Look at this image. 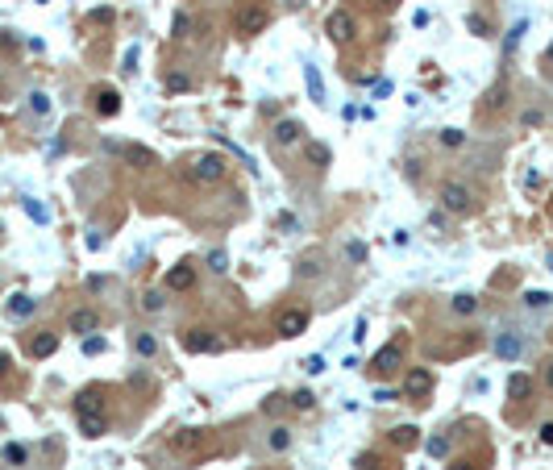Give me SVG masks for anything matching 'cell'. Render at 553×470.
<instances>
[{
	"label": "cell",
	"instance_id": "ac0fdd59",
	"mask_svg": "<svg viewBox=\"0 0 553 470\" xmlns=\"http://www.w3.org/2000/svg\"><path fill=\"white\" fill-rule=\"evenodd\" d=\"M171 446H175L179 454H192V450H200V446H204V429H183V433H175V437H171Z\"/></svg>",
	"mask_w": 553,
	"mask_h": 470
},
{
	"label": "cell",
	"instance_id": "9c48e42d",
	"mask_svg": "<svg viewBox=\"0 0 553 470\" xmlns=\"http://www.w3.org/2000/svg\"><path fill=\"white\" fill-rule=\"evenodd\" d=\"M433 392V371H412L408 379H404V387H400V396L404 400H416L420 404V396H429Z\"/></svg>",
	"mask_w": 553,
	"mask_h": 470
},
{
	"label": "cell",
	"instance_id": "2e32d148",
	"mask_svg": "<svg viewBox=\"0 0 553 470\" xmlns=\"http://www.w3.org/2000/svg\"><path fill=\"white\" fill-rule=\"evenodd\" d=\"M96 112H100V117H117V112H121V92L100 87V92H96Z\"/></svg>",
	"mask_w": 553,
	"mask_h": 470
},
{
	"label": "cell",
	"instance_id": "484cf974",
	"mask_svg": "<svg viewBox=\"0 0 553 470\" xmlns=\"http://www.w3.org/2000/svg\"><path fill=\"white\" fill-rule=\"evenodd\" d=\"M508 392H512L516 400H529V396H533V379H529V375H512V379H508Z\"/></svg>",
	"mask_w": 553,
	"mask_h": 470
},
{
	"label": "cell",
	"instance_id": "60d3db41",
	"mask_svg": "<svg viewBox=\"0 0 553 470\" xmlns=\"http://www.w3.org/2000/svg\"><path fill=\"white\" fill-rule=\"evenodd\" d=\"M346 258H350V262H362V258H366V246H362V242H350V246H346Z\"/></svg>",
	"mask_w": 553,
	"mask_h": 470
},
{
	"label": "cell",
	"instance_id": "5b68a950",
	"mask_svg": "<svg viewBox=\"0 0 553 470\" xmlns=\"http://www.w3.org/2000/svg\"><path fill=\"white\" fill-rule=\"evenodd\" d=\"M404 367V337H395L391 346H383L375 358H371V371H379V375H395Z\"/></svg>",
	"mask_w": 553,
	"mask_h": 470
},
{
	"label": "cell",
	"instance_id": "603a6c76",
	"mask_svg": "<svg viewBox=\"0 0 553 470\" xmlns=\"http://www.w3.org/2000/svg\"><path fill=\"white\" fill-rule=\"evenodd\" d=\"M0 458H4V467H25V462H29V450H25L21 442H8V446L0 450Z\"/></svg>",
	"mask_w": 553,
	"mask_h": 470
},
{
	"label": "cell",
	"instance_id": "74e56055",
	"mask_svg": "<svg viewBox=\"0 0 553 470\" xmlns=\"http://www.w3.org/2000/svg\"><path fill=\"white\" fill-rule=\"evenodd\" d=\"M208 271H216V275H225V271H229V258H225V250H212V254H208Z\"/></svg>",
	"mask_w": 553,
	"mask_h": 470
},
{
	"label": "cell",
	"instance_id": "3957f363",
	"mask_svg": "<svg viewBox=\"0 0 553 470\" xmlns=\"http://www.w3.org/2000/svg\"><path fill=\"white\" fill-rule=\"evenodd\" d=\"M179 346H183L187 354H216V350H221L216 333H212V329H204V325H196V329H183V333H179Z\"/></svg>",
	"mask_w": 553,
	"mask_h": 470
},
{
	"label": "cell",
	"instance_id": "ffe728a7",
	"mask_svg": "<svg viewBox=\"0 0 553 470\" xmlns=\"http://www.w3.org/2000/svg\"><path fill=\"white\" fill-rule=\"evenodd\" d=\"M304 87H308V100H325V83H321V75H316V67L312 62H304Z\"/></svg>",
	"mask_w": 553,
	"mask_h": 470
},
{
	"label": "cell",
	"instance_id": "b9f144b4",
	"mask_svg": "<svg viewBox=\"0 0 553 470\" xmlns=\"http://www.w3.org/2000/svg\"><path fill=\"white\" fill-rule=\"evenodd\" d=\"M25 212H29L33 221H42V225H46V208H42L37 200H25Z\"/></svg>",
	"mask_w": 553,
	"mask_h": 470
},
{
	"label": "cell",
	"instance_id": "8992f818",
	"mask_svg": "<svg viewBox=\"0 0 553 470\" xmlns=\"http://www.w3.org/2000/svg\"><path fill=\"white\" fill-rule=\"evenodd\" d=\"M325 33L341 46V42H350L354 33H358V21L346 12V8H337V12H329V21H325Z\"/></svg>",
	"mask_w": 553,
	"mask_h": 470
},
{
	"label": "cell",
	"instance_id": "f5cc1de1",
	"mask_svg": "<svg viewBox=\"0 0 553 470\" xmlns=\"http://www.w3.org/2000/svg\"><path fill=\"white\" fill-rule=\"evenodd\" d=\"M545 62H553V42L545 46Z\"/></svg>",
	"mask_w": 553,
	"mask_h": 470
},
{
	"label": "cell",
	"instance_id": "44dd1931",
	"mask_svg": "<svg viewBox=\"0 0 553 470\" xmlns=\"http://www.w3.org/2000/svg\"><path fill=\"white\" fill-rule=\"evenodd\" d=\"M87 412H104L100 392H83V396H75V417H87Z\"/></svg>",
	"mask_w": 553,
	"mask_h": 470
},
{
	"label": "cell",
	"instance_id": "d6a6232c",
	"mask_svg": "<svg viewBox=\"0 0 553 470\" xmlns=\"http://www.w3.org/2000/svg\"><path fill=\"white\" fill-rule=\"evenodd\" d=\"M441 146L445 150H462L466 146V133L462 129H441Z\"/></svg>",
	"mask_w": 553,
	"mask_h": 470
},
{
	"label": "cell",
	"instance_id": "d6986e66",
	"mask_svg": "<svg viewBox=\"0 0 553 470\" xmlns=\"http://www.w3.org/2000/svg\"><path fill=\"white\" fill-rule=\"evenodd\" d=\"M125 162L137 167V171H150V167H154V150H146V146H125Z\"/></svg>",
	"mask_w": 553,
	"mask_h": 470
},
{
	"label": "cell",
	"instance_id": "30bf717a",
	"mask_svg": "<svg viewBox=\"0 0 553 470\" xmlns=\"http://www.w3.org/2000/svg\"><path fill=\"white\" fill-rule=\"evenodd\" d=\"M33 312H37V300L25 296V292H12V296L4 300V317H8V321H25V317H33Z\"/></svg>",
	"mask_w": 553,
	"mask_h": 470
},
{
	"label": "cell",
	"instance_id": "ab89813d",
	"mask_svg": "<svg viewBox=\"0 0 553 470\" xmlns=\"http://www.w3.org/2000/svg\"><path fill=\"white\" fill-rule=\"evenodd\" d=\"M171 29H175V37H187V29H192V17H187V12H175V25H171Z\"/></svg>",
	"mask_w": 553,
	"mask_h": 470
},
{
	"label": "cell",
	"instance_id": "7dc6e473",
	"mask_svg": "<svg viewBox=\"0 0 553 470\" xmlns=\"http://www.w3.org/2000/svg\"><path fill=\"white\" fill-rule=\"evenodd\" d=\"M108 21H112V8H96L92 12V25H108Z\"/></svg>",
	"mask_w": 553,
	"mask_h": 470
},
{
	"label": "cell",
	"instance_id": "8d00e7d4",
	"mask_svg": "<svg viewBox=\"0 0 553 470\" xmlns=\"http://www.w3.org/2000/svg\"><path fill=\"white\" fill-rule=\"evenodd\" d=\"M167 87H171V92H187V87H192V79H187L183 71H171V75H167Z\"/></svg>",
	"mask_w": 553,
	"mask_h": 470
},
{
	"label": "cell",
	"instance_id": "cb8c5ba5",
	"mask_svg": "<svg viewBox=\"0 0 553 470\" xmlns=\"http://www.w3.org/2000/svg\"><path fill=\"white\" fill-rule=\"evenodd\" d=\"M133 350H137V358H154L158 354V337L154 333H133Z\"/></svg>",
	"mask_w": 553,
	"mask_h": 470
},
{
	"label": "cell",
	"instance_id": "681fc988",
	"mask_svg": "<svg viewBox=\"0 0 553 470\" xmlns=\"http://www.w3.org/2000/svg\"><path fill=\"white\" fill-rule=\"evenodd\" d=\"M8 371H12V358H8V354H0V379H4Z\"/></svg>",
	"mask_w": 553,
	"mask_h": 470
},
{
	"label": "cell",
	"instance_id": "816d5d0a",
	"mask_svg": "<svg viewBox=\"0 0 553 470\" xmlns=\"http://www.w3.org/2000/svg\"><path fill=\"white\" fill-rule=\"evenodd\" d=\"M450 470H479V467H475V462H454Z\"/></svg>",
	"mask_w": 553,
	"mask_h": 470
},
{
	"label": "cell",
	"instance_id": "f546056e",
	"mask_svg": "<svg viewBox=\"0 0 553 470\" xmlns=\"http://www.w3.org/2000/svg\"><path fill=\"white\" fill-rule=\"evenodd\" d=\"M304 154H308V162H312V167H325V162H329V146H321V142H308V146H304Z\"/></svg>",
	"mask_w": 553,
	"mask_h": 470
},
{
	"label": "cell",
	"instance_id": "277c9868",
	"mask_svg": "<svg viewBox=\"0 0 553 470\" xmlns=\"http://www.w3.org/2000/svg\"><path fill=\"white\" fill-rule=\"evenodd\" d=\"M225 171H229V162H225L221 154H200L196 167H192V179H196V183H221Z\"/></svg>",
	"mask_w": 553,
	"mask_h": 470
},
{
	"label": "cell",
	"instance_id": "9a60e30c",
	"mask_svg": "<svg viewBox=\"0 0 553 470\" xmlns=\"http://www.w3.org/2000/svg\"><path fill=\"white\" fill-rule=\"evenodd\" d=\"M391 446L395 450H416L420 446V429L416 425H395L391 429Z\"/></svg>",
	"mask_w": 553,
	"mask_h": 470
},
{
	"label": "cell",
	"instance_id": "7402d4cb",
	"mask_svg": "<svg viewBox=\"0 0 553 470\" xmlns=\"http://www.w3.org/2000/svg\"><path fill=\"white\" fill-rule=\"evenodd\" d=\"M287 446H291V433H287V425H275V429L266 433V450H271V454H283Z\"/></svg>",
	"mask_w": 553,
	"mask_h": 470
},
{
	"label": "cell",
	"instance_id": "d590c367",
	"mask_svg": "<svg viewBox=\"0 0 553 470\" xmlns=\"http://www.w3.org/2000/svg\"><path fill=\"white\" fill-rule=\"evenodd\" d=\"M29 108H33L37 117H46V112H50V96H46V92H29Z\"/></svg>",
	"mask_w": 553,
	"mask_h": 470
},
{
	"label": "cell",
	"instance_id": "f35d334b",
	"mask_svg": "<svg viewBox=\"0 0 553 470\" xmlns=\"http://www.w3.org/2000/svg\"><path fill=\"white\" fill-rule=\"evenodd\" d=\"M553 296L550 292H525V308H545Z\"/></svg>",
	"mask_w": 553,
	"mask_h": 470
},
{
	"label": "cell",
	"instance_id": "bcb514c9",
	"mask_svg": "<svg viewBox=\"0 0 553 470\" xmlns=\"http://www.w3.org/2000/svg\"><path fill=\"white\" fill-rule=\"evenodd\" d=\"M283 404H287V396H266L262 412H283Z\"/></svg>",
	"mask_w": 553,
	"mask_h": 470
},
{
	"label": "cell",
	"instance_id": "f1b7e54d",
	"mask_svg": "<svg viewBox=\"0 0 553 470\" xmlns=\"http://www.w3.org/2000/svg\"><path fill=\"white\" fill-rule=\"evenodd\" d=\"M525 33H529V21H516V25H512V29H508V37H504V50H508V54H512V50H516V46H520V37H525Z\"/></svg>",
	"mask_w": 553,
	"mask_h": 470
},
{
	"label": "cell",
	"instance_id": "5bb4252c",
	"mask_svg": "<svg viewBox=\"0 0 553 470\" xmlns=\"http://www.w3.org/2000/svg\"><path fill=\"white\" fill-rule=\"evenodd\" d=\"M495 354L508 358V362H516V358L525 354V342H520L516 333H500V337H495Z\"/></svg>",
	"mask_w": 553,
	"mask_h": 470
},
{
	"label": "cell",
	"instance_id": "52a82bcc",
	"mask_svg": "<svg viewBox=\"0 0 553 470\" xmlns=\"http://www.w3.org/2000/svg\"><path fill=\"white\" fill-rule=\"evenodd\" d=\"M308 329V308H283L279 321H275V333L279 337H300Z\"/></svg>",
	"mask_w": 553,
	"mask_h": 470
},
{
	"label": "cell",
	"instance_id": "c3c4849f",
	"mask_svg": "<svg viewBox=\"0 0 553 470\" xmlns=\"http://www.w3.org/2000/svg\"><path fill=\"white\" fill-rule=\"evenodd\" d=\"M541 446H553V421L541 425Z\"/></svg>",
	"mask_w": 553,
	"mask_h": 470
},
{
	"label": "cell",
	"instance_id": "ee69618b",
	"mask_svg": "<svg viewBox=\"0 0 553 470\" xmlns=\"http://www.w3.org/2000/svg\"><path fill=\"white\" fill-rule=\"evenodd\" d=\"M304 371H308V375H321V371H325V358H321V354L304 358Z\"/></svg>",
	"mask_w": 553,
	"mask_h": 470
},
{
	"label": "cell",
	"instance_id": "1f68e13d",
	"mask_svg": "<svg viewBox=\"0 0 553 470\" xmlns=\"http://www.w3.org/2000/svg\"><path fill=\"white\" fill-rule=\"evenodd\" d=\"M354 470H387V467H383V458H379L375 450H366V454L354 458Z\"/></svg>",
	"mask_w": 553,
	"mask_h": 470
},
{
	"label": "cell",
	"instance_id": "836d02e7",
	"mask_svg": "<svg viewBox=\"0 0 553 470\" xmlns=\"http://www.w3.org/2000/svg\"><path fill=\"white\" fill-rule=\"evenodd\" d=\"M466 29H470L475 37H491V25H487L479 12H470V17H466Z\"/></svg>",
	"mask_w": 553,
	"mask_h": 470
},
{
	"label": "cell",
	"instance_id": "7c38bea8",
	"mask_svg": "<svg viewBox=\"0 0 553 470\" xmlns=\"http://www.w3.org/2000/svg\"><path fill=\"white\" fill-rule=\"evenodd\" d=\"M67 325H71V333H79V337H87V333H96V329H100V317H96L92 308H75Z\"/></svg>",
	"mask_w": 553,
	"mask_h": 470
},
{
	"label": "cell",
	"instance_id": "6da1fadb",
	"mask_svg": "<svg viewBox=\"0 0 553 470\" xmlns=\"http://www.w3.org/2000/svg\"><path fill=\"white\" fill-rule=\"evenodd\" d=\"M233 25H237V33H262L266 25H271V8L262 4V0H246L241 8H237V17H233Z\"/></svg>",
	"mask_w": 553,
	"mask_h": 470
},
{
	"label": "cell",
	"instance_id": "7a4b0ae2",
	"mask_svg": "<svg viewBox=\"0 0 553 470\" xmlns=\"http://www.w3.org/2000/svg\"><path fill=\"white\" fill-rule=\"evenodd\" d=\"M437 200H441V208L445 212H454V217H462V212H470L475 208V187L470 183H441V192H437Z\"/></svg>",
	"mask_w": 553,
	"mask_h": 470
},
{
	"label": "cell",
	"instance_id": "4316f807",
	"mask_svg": "<svg viewBox=\"0 0 553 470\" xmlns=\"http://www.w3.org/2000/svg\"><path fill=\"white\" fill-rule=\"evenodd\" d=\"M450 308H454V312H458V317H470V312H475V308H479V300H475V296H470V292H462V296H454V300H450Z\"/></svg>",
	"mask_w": 553,
	"mask_h": 470
},
{
	"label": "cell",
	"instance_id": "db71d44e",
	"mask_svg": "<svg viewBox=\"0 0 553 470\" xmlns=\"http://www.w3.org/2000/svg\"><path fill=\"white\" fill-rule=\"evenodd\" d=\"M379 4H387V8H395V4H400V0H379Z\"/></svg>",
	"mask_w": 553,
	"mask_h": 470
},
{
	"label": "cell",
	"instance_id": "7bdbcfd3",
	"mask_svg": "<svg viewBox=\"0 0 553 470\" xmlns=\"http://www.w3.org/2000/svg\"><path fill=\"white\" fill-rule=\"evenodd\" d=\"M83 354H104V337H83Z\"/></svg>",
	"mask_w": 553,
	"mask_h": 470
},
{
	"label": "cell",
	"instance_id": "e0dca14e",
	"mask_svg": "<svg viewBox=\"0 0 553 470\" xmlns=\"http://www.w3.org/2000/svg\"><path fill=\"white\" fill-rule=\"evenodd\" d=\"M79 433H83V437H104V433H108V417H104V412L79 417Z\"/></svg>",
	"mask_w": 553,
	"mask_h": 470
},
{
	"label": "cell",
	"instance_id": "f907efd6",
	"mask_svg": "<svg viewBox=\"0 0 553 470\" xmlns=\"http://www.w3.org/2000/svg\"><path fill=\"white\" fill-rule=\"evenodd\" d=\"M545 387L553 392V362H545Z\"/></svg>",
	"mask_w": 553,
	"mask_h": 470
},
{
	"label": "cell",
	"instance_id": "d4e9b609",
	"mask_svg": "<svg viewBox=\"0 0 553 470\" xmlns=\"http://www.w3.org/2000/svg\"><path fill=\"white\" fill-rule=\"evenodd\" d=\"M508 96H512V92H508V83L500 79V83H495V87L487 92V108H491V112H500V108L508 104Z\"/></svg>",
	"mask_w": 553,
	"mask_h": 470
},
{
	"label": "cell",
	"instance_id": "83f0119b",
	"mask_svg": "<svg viewBox=\"0 0 553 470\" xmlns=\"http://www.w3.org/2000/svg\"><path fill=\"white\" fill-rule=\"evenodd\" d=\"M296 412H312V404H316V396L308 392V387H300V392H291V400H287Z\"/></svg>",
	"mask_w": 553,
	"mask_h": 470
},
{
	"label": "cell",
	"instance_id": "f6af8a7d",
	"mask_svg": "<svg viewBox=\"0 0 553 470\" xmlns=\"http://www.w3.org/2000/svg\"><path fill=\"white\" fill-rule=\"evenodd\" d=\"M375 400L379 404H391V400H400V392L395 387H375Z\"/></svg>",
	"mask_w": 553,
	"mask_h": 470
},
{
	"label": "cell",
	"instance_id": "4dcf8cb0",
	"mask_svg": "<svg viewBox=\"0 0 553 470\" xmlns=\"http://www.w3.org/2000/svg\"><path fill=\"white\" fill-rule=\"evenodd\" d=\"M142 308H146V312H162V308H167V296L150 287V292H142Z\"/></svg>",
	"mask_w": 553,
	"mask_h": 470
},
{
	"label": "cell",
	"instance_id": "ba28073f",
	"mask_svg": "<svg viewBox=\"0 0 553 470\" xmlns=\"http://www.w3.org/2000/svg\"><path fill=\"white\" fill-rule=\"evenodd\" d=\"M167 287H171V292H192V287H196V262H187V258L175 262V267L167 271Z\"/></svg>",
	"mask_w": 553,
	"mask_h": 470
},
{
	"label": "cell",
	"instance_id": "e575fe53",
	"mask_svg": "<svg viewBox=\"0 0 553 470\" xmlns=\"http://www.w3.org/2000/svg\"><path fill=\"white\" fill-rule=\"evenodd\" d=\"M425 450H429L433 458H445V454H450V437H441V433H437V437H429V442H425Z\"/></svg>",
	"mask_w": 553,
	"mask_h": 470
},
{
	"label": "cell",
	"instance_id": "8fae6325",
	"mask_svg": "<svg viewBox=\"0 0 553 470\" xmlns=\"http://www.w3.org/2000/svg\"><path fill=\"white\" fill-rule=\"evenodd\" d=\"M275 142H279V146H300V142H304V125L291 121V117L275 121Z\"/></svg>",
	"mask_w": 553,
	"mask_h": 470
},
{
	"label": "cell",
	"instance_id": "4fadbf2b",
	"mask_svg": "<svg viewBox=\"0 0 553 470\" xmlns=\"http://www.w3.org/2000/svg\"><path fill=\"white\" fill-rule=\"evenodd\" d=\"M54 350H58V333L42 329V333H33V337H29V358H50Z\"/></svg>",
	"mask_w": 553,
	"mask_h": 470
}]
</instances>
